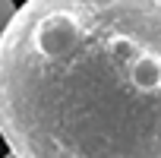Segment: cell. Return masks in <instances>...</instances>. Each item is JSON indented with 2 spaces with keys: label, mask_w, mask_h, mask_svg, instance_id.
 Listing matches in <instances>:
<instances>
[{
  "label": "cell",
  "mask_w": 161,
  "mask_h": 158,
  "mask_svg": "<svg viewBox=\"0 0 161 158\" xmlns=\"http://www.w3.org/2000/svg\"><path fill=\"white\" fill-rule=\"evenodd\" d=\"M0 136L16 158H161V0L16 7Z\"/></svg>",
  "instance_id": "cell-1"
},
{
  "label": "cell",
  "mask_w": 161,
  "mask_h": 158,
  "mask_svg": "<svg viewBox=\"0 0 161 158\" xmlns=\"http://www.w3.org/2000/svg\"><path fill=\"white\" fill-rule=\"evenodd\" d=\"M13 13H16V3H13V0H0V38H3V32H7Z\"/></svg>",
  "instance_id": "cell-2"
},
{
  "label": "cell",
  "mask_w": 161,
  "mask_h": 158,
  "mask_svg": "<svg viewBox=\"0 0 161 158\" xmlns=\"http://www.w3.org/2000/svg\"><path fill=\"white\" fill-rule=\"evenodd\" d=\"M3 158H16V155H13V152H10V155H3Z\"/></svg>",
  "instance_id": "cell-3"
}]
</instances>
